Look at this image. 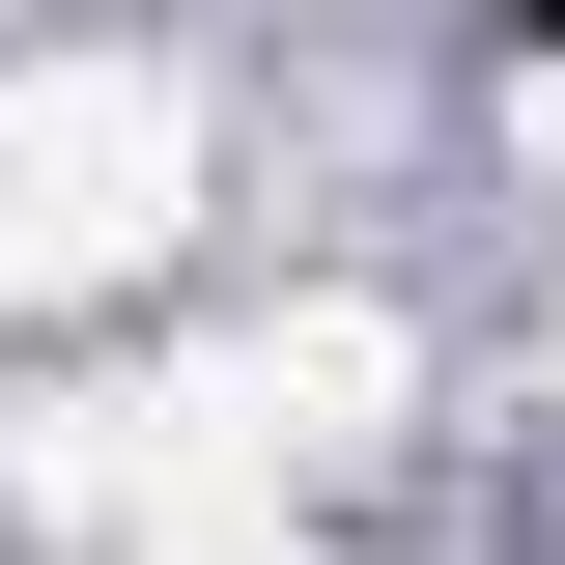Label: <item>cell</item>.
Segmentation results:
<instances>
[{
  "mask_svg": "<svg viewBox=\"0 0 565 565\" xmlns=\"http://www.w3.org/2000/svg\"><path fill=\"white\" fill-rule=\"evenodd\" d=\"M199 226V85L170 57H29L0 85V311L29 282H141Z\"/></svg>",
  "mask_w": 565,
  "mask_h": 565,
  "instance_id": "cell-1",
  "label": "cell"
}]
</instances>
